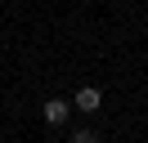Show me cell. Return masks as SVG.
Segmentation results:
<instances>
[{
  "mask_svg": "<svg viewBox=\"0 0 148 143\" xmlns=\"http://www.w3.org/2000/svg\"><path fill=\"white\" fill-rule=\"evenodd\" d=\"M99 103H103V89H99V85H81L76 98H72L76 112H99Z\"/></svg>",
  "mask_w": 148,
  "mask_h": 143,
  "instance_id": "obj_1",
  "label": "cell"
},
{
  "mask_svg": "<svg viewBox=\"0 0 148 143\" xmlns=\"http://www.w3.org/2000/svg\"><path fill=\"white\" fill-rule=\"evenodd\" d=\"M40 116H45V125H63L67 116H72V103H67V98H49V103L40 107Z\"/></svg>",
  "mask_w": 148,
  "mask_h": 143,
  "instance_id": "obj_2",
  "label": "cell"
}]
</instances>
